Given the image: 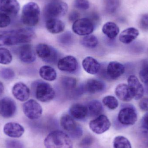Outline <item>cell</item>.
Here are the masks:
<instances>
[{
  "instance_id": "obj_1",
  "label": "cell",
  "mask_w": 148,
  "mask_h": 148,
  "mask_svg": "<svg viewBox=\"0 0 148 148\" xmlns=\"http://www.w3.org/2000/svg\"><path fill=\"white\" fill-rule=\"evenodd\" d=\"M34 31L30 28L0 32V47L26 44L34 37Z\"/></svg>"
},
{
  "instance_id": "obj_2",
  "label": "cell",
  "mask_w": 148,
  "mask_h": 148,
  "mask_svg": "<svg viewBox=\"0 0 148 148\" xmlns=\"http://www.w3.org/2000/svg\"><path fill=\"white\" fill-rule=\"evenodd\" d=\"M44 144L46 148H73L70 136L60 130H55L48 135Z\"/></svg>"
},
{
  "instance_id": "obj_3",
  "label": "cell",
  "mask_w": 148,
  "mask_h": 148,
  "mask_svg": "<svg viewBox=\"0 0 148 148\" xmlns=\"http://www.w3.org/2000/svg\"><path fill=\"white\" fill-rule=\"evenodd\" d=\"M40 13V7L36 3H27L23 7L21 16L23 23L29 27L35 26L39 22Z\"/></svg>"
},
{
  "instance_id": "obj_4",
  "label": "cell",
  "mask_w": 148,
  "mask_h": 148,
  "mask_svg": "<svg viewBox=\"0 0 148 148\" xmlns=\"http://www.w3.org/2000/svg\"><path fill=\"white\" fill-rule=\"evenodd\" d=\"M68 9V5L65 2L52 1L47 3L44 7L43 15L47 20L51 18L59 19L66 14Z\"/></svg>"
},
{
  "instance_id": "obj_5",
  "label": "cell",
  "mask_w": 148,
  "mask_h": 148,
  "mask_svg": "<svg viewBox=\"0 0 148 148\" xmlns=\"http://www.w3.org/2000/svg\"><path fill=\"white\" fill-rule=\"evenodd\" d=\"M95 24L88 17L81 18L74 22L72 27L73 31L79 36L88 35L94 31Z\"/></svg>"
},
{
  "instance_id": "obj_6",
  "label": "cell",
  "mask_w": 148,
  "mask_h": 148,
  "mask_svg": "<svg viewBox=\"0 0 148 148\" xmlns=\"http://www.w3.org/2000/svg\"><path fill=\"white\" fill-rule=\"evenodd\" d=\"M36 97L40 101L48 102L54 99L55 91L47 83L41 82L37 84L35 91Z\"/></svg>"
},
{
  "instance_id": "obj_7",
  "label": "cell",
  "mask_w": 148,
  "mask_h": 148,
  "mask_svg": "<svg viewBox=\"0 0 148 148\" xmlns=\"http://www.w3.org/2000/svg\"><path fill=\"white\" fill-rule=\"evenodd\" d=\"M23 110L26 116L31 120L39 119L42 114L40 104L34 99L26 101L23 105Z\"/></svg>"
},
{
  "instance_id": "obj_8",
  "label": "cell",
  "mask_w": 148,
  "mask_h": 148,
  "mask_svg": "<svg viewBox=\"0 0 148 148\" xmlns=\"http://www.w3.org/2000/svg\"><path fill=\"white\" fill-rule=\"evenodd\" d=\"M138 119L137 113L134 108L127 107L123 108L119 111L118 121L124 126H131L135 124Z\"/></svg>"
},
{
  "instance_id": "obj_9",
  "label": "cell",
  "mask_w": 148,
  "mask_h": 148,
  "mask_svg": "<svg viewBox=\"0 0 148 148\" xmlns=\"http://www.w3.org/2000/svg\"><path fill=\"white\" fill-rule=\"evenodd\" d=\"M111 126L109 119L105 115L101 114L89 123L90 129L95 134H101L108 131Z\"/></svg>"
},
{
  "instance_id": "obj_10",
  "label": "cell",
  "mask_w": 148,
  "mask_h": 148,
  "mask_svg": "<svg viewBox=\"0 0 148 148\" xmlns=\"http://www.w3.org/2000/svg\"><path fill=\"white\" fill-rule=\"evenodd\" d=\"M16 110V104L12 98L5 97L0 100V115L2 117H12L14 115Z\"/></svg>"
},
{
  "instance_id": "obj_11",
  "label": "cell",
  "mask_w": 148,
  "mask_h": 148,
  "mask_svg": "<svg viewBox=\"0 0 148 148\" xmlns=\"http://www.w3.org/2000/svg\"><path fill=\"white\" fill-rule=\"evenodd\" d=\"M127 82L133 98L136 100L142 98L144 94V88L138 77L134 75H131L129 77Z\"/></svg>"
},
{
  "instance_id": "obj_12",
  "label": "cell",
  "mask_w": 148,
  "mask_h": 148,
  "mask_svg": "<svg viewBox=\"0 0 148 148\" xmlns=\"http://www.w3.org/2000/svg\"><path fill=\"white\" fill-rule=\"evenodd\" d=\"M36 52L38 57L46 62H52L57 58L56 53L53 49L45 43L38 44L36 46Z\"/></svg>"
},
{
  "instance_id": "obj_13",
  "label": "cell",
  "mask_w": 148,
  "mask_h": 148,
  "mask_svg": "<svg viewBox=\"0 0 148 148\" xmlns=\"http://www.w3.org/2000/svg\"><path fill=\"white\" fill-rule=\"evenodd\" d=\"M78 66L77 60L73 56H67L62 58L58 62L59 70L66 73H73Z\"/></svg>"
},
{
  "instance_id": "obj_14",
  "label": "cell",
  "mask_w": 148,
  "mask_h": 148,
  "mask_svg": "<svg viewBox=\"0 0 148 148\" xmlns=\"http://www.w3.org/2000/svg\"><path fill=\"white\" fill-rule=\"evenodd\" d=\"M20 10V3L17 0H0V12L8 15L15 16Z\"/></svg>"
},
{
  "instance_id": "obj_15",
  "label": "cell",
  "mask_w": 148,
  "mask_h": 148,
  "mask_svg": "<svg viewBox=\"0 0 148 148\" xmlns=\"http://www.w3.org/2000/svg\"><path fill=\"white\" fill-rule=\"evenodd\" d=\"M12 94L18 101L24 102L27 101L30 95V90L28 87L23 82L16 83L13 86Z\"/></svg>"
},
{
  "instance_id": "obj_16",
  "label": "cell",
  "mask_w": 148,
  "mask_h": 148,
  "mask_svg": "<svg viewBox=\"0 0 148 148\" xmlns=\"http://www.w3.org/2000/svg\"><path fill=\"white\" fill-rule=\"evenodd\" d=\"M19 57L23 62L31 63L36 60V55L32 46L30 44H26L19 49Z\"/></svg>"
},
{
  "instance_id": "obj_17",
  "label": "cell",
  "mask_w": 148,
  "mask_h": 148,
  "mask_svg": "<svg viewBox=\"0 0 148 148\" xmlns=\"http://www.w3.org/2000/svg\"><path fill=\"white\" fill-rule=\"evenodd\" d=\"M24 127L16 123H8L3 127L4 134L11 138H20L24 134Z\"/></svg>"
},
{
  "instance_id": "obj_18",
  "label": "cell",
  "mask_w": 148,
  "mask_h": 148,
  "mask_svg": "<svg viewBox=\"0 0 148 148\" xmlns=\"http://www.w3.org/2000/svg\"><path fill=\"white\" fill-rule=\"evenodd\" d=\"M125 66L118 62H111L107 69V73L109 77L112 79H116L125 73Z\"/></svg>"
},
{
  "instance_id": "obj_19",
  "label": "cell",
  "mask_w": 148,
  "mask_h": 148,
  "mask_svg": "<svg viewBox=\"0 0 148 148\" xmlns=\"http://www.w3.org/2000/svg\"><path fill=\"white\" fill-rule=\"evenodd\" d=\"M82 65L84 71L90 75L98 73L101 69L100 63L91 56H88L84 58L83 60Z\"/></svg>"
},
{
  "instance_id": "obj_20",
  "label": "cell",
  "mask_w": 148,
  "mask_h": 148,
  "mask_svg": "<svg viewBox=\"0 0 148 148\" xmlns=\"http://www.w3.org/2000/svg\"><path fill=\"white\" fill-rule=\"evenodd\" d=\"M139 30L134 27H129L124 29L119 36L120 41L124 44H128L134 41L139 36Z\"/></svg>"
},
{
  "instance_id": "obj_21",
  "label": "cell",
  "mask_w": 148,
  "mask_h": 148,
  "mask_svg": "<svg viewBox=\"0 0 148 148\" xmlns=\"http://www.w3.org/2000/svg\"><path fill=\"white\" fill-rule=\"evenodd\" d=\"M46 27L49 33L58 34L62 33L65 29V23L59 19L51 18L47 20Z\"/></svg>"
},
{
  "instance_id": "obj_22",
  "label": "cell",
  "mask_w": 148,
  "mask_h": 148,
  "mask_svg": "<svg viewBox=\"0 0 148 148\" xmlns=\"http://www.w3.org/2000/svg\"><path fill=\"white\" fill-rule=\"evenodd\" d=\"M115 93L116 97L123 101L129 102L133 99L128 85L126 84H118L116 88Z\"/></svg>"
},
{
  "instance_id": "obj_23",
  "label": "cell",
  "mask_w": 148,
  "mask_h": 148,
  "mask_svg": "<svg viewBox=\"0 0 148 148\" xmlns=\"http://www.w3.org/2000/svg\"><path fill=\"white\" fill-rule=\"evenodd\" d=\"M69 112L73 118L79 120L84 119L88 114L87 106L79 103L73 104L69 109Z\"/></svg>"
},
{
  "instance_id": "obj_24",
  "label": "cell",
  "mask_w": 148,
  "mask_h": 148,
  "mask_svg": "<svg viewBox=\"0 0 148 148\" xmlns=\"http://www.w3.org/2000/svg\"><path fill=\"white\" fill-rule=\"evenodd\" d=\"M61 127L70 135L73 132L79 125L75 121L73 118L69 115L65 114L62 116L60 120Z\"/></svg>"
},
{
  "instance_id": "obj_25",
  "label": "cell",
  "mask_w": 148,
  "mask_h": 148,
  "mask_svg": "<svg viewBox=\"0 0 148 148\" xmlns=\"http://www.w3.org/2000/svg\"><path fill=\"white\" fill-rule=\"evenodd\" d=\"M105 88L104 83L99 80L90 79L88 80L85 85L86 91L91 94H95L102 91Z\"/></svg>"
},
{
  "instance_id": "obj_26",
  "label": "cell",
  "mask_w": 148,
  "mask_h": 148,
  "mask_svg": "<svg viewBox=\"0 0 148 148\" xmlns=\"http://www.w3.org/2000/svg\"><path fill=\"white\" fill-rule=\"evenodd\" d=\"M102 32L108 38L114 39L119 34L120 28L114 23L108 22L103 25Z\"/></svg>"
},
{
  "instance_id": "obj_27",
  "label": "cell",
  "mask_w": 148,
  "mask_h": 148,
  "mask_svg": "<svg viewBox=\"0 0 148 148\" xmlns=\"http://www.w3.org/2000/svg\"><path fill=\"white\" fill-rule=\"evenodd\" d=\"M39 74L46 81L53 82L57 78V73L54 69L49 66H42L39 70Z\"/></svg>"
},
{
  "instance_id": "obj_28",
  "label": "cell",
  "mask_w": 148,
  "mask_h": 148,
  "mask_svg": "<svg viewBox=\"0 0 148 148\" xmlns=\"http://www.w3.org/2000/svg\"><path fill=\"white\" fill-rule=\"evenodd\" d=\"M88 113L91 116H98L102 113L103 107L101 103L98 100H94L89 101L87 106Z\"/></svg>"
},
{
  "instance_id": "obj_29",
  "label": "cell",
  "mask_w": 148,
  "mask_h": 148,
  "mask_svg": "<svg viewBox=\"0 0 148 148\" xmlns=\"http://www.w3.org/2000/svg\"><path fill=\"white\" fill-rule=\"evenodd\" d=\"M81 44L85 47L94 48L98 43V40L96 36L93 35H88L84 36L81 41Z\"/></svg>"
},
{
  "instance_id": "obj_30",
  "label": "cell",
  "mask_w": 148,
  "mask_h": 148,
  "mask_svg": "<svg viewBox=\"0 0 148 148\" xmlns=\"http://www.w3.org/2000/svg\"><path fill=\"white\" fill-rule=\"evenodd\" d=\"M114 148H132L131 143L127 138L122 136L115 137L113 141Z\"/></svg>"
},
{
  "instance_id": "obj_31",
  "label": "cell",
  "mask_w": 148,
  "mask_h": 148,
  "mask_svg": "<svg viewBox=\"0 0 148 148\" xmlns=\"http://www.w3.org/2000/svg\"><path fill=\"white\" fill-rule=\"evenodd\" d=\"M13 56L9 50L5 48L0 47V64L8 65L11 63Z\"/></svg>"
},
{
  "instance_id": "obj_32",
  "label": "cell",
  "mask_w": 148,
  "mask_h": 148,
  "mask_svg": "<svg viewBox=\"0 0 148 148\" xmlns=\"http://www.w3.org/2000/svg\"><path fill=\"white\" fill-rule=\"evenodd\" d=\"M102 102L108 108L112 110H115L119 106V102L116 98L113 96H107L103 98Z\"/></svg>"
},
{
  "instance_id": "obj_33",
  "label": "cell",
  "mask_w": 148,
  "mask_h": 148,
  "mask_svg": "<svg viewBox=\"0 0 148 148\" xmlns=\"http://www.w3.org/2000/svg\"><path fill=\"white\" fill-rule=\"evenodd\" d=\"M61 84L64 88L71 90L74 89L76 87L77 81L73 77L66 76L62 78Z\"/></svg>"
},
{
  "instance_id": "obj_34",
  "label": "cell",
  "mask_w": 148,
  "mask_h": 148,
  "mask_svg": "<svg viewBox=\"0 0 148 148\" xmlns=\"http://www.w3.org/2000/svg\"><path fill=\"white\" fill-rule=\"evenodd\" d=\"M120 4V0H105V9L108 13L113 14L117 10Z\"/></svg>"
},
{
  "instance_id": "obj_35",
  "label": "cell",
  "mask_w": 148,
  "mask_h": 148,
  "mask_svg": "<svg viewBox=\"0 0 148 148\" xmlns=\"http://www.w3.org/2000/svg\"><path fill=\"white\" fill-rule=\"evenodd\" d=\"M15 73L12 69L4 68L0 70V76L5 80H11L15 77Z\"/></svg>"
},
{
  "instance_id": "obj_36",
  "label": "cell",
  "mask_w": 148,
  "mask_h": 148,
  "mask_svg": "<svg viewBox=\"0 0 148 148\" xmlns=\"http://www.w3.org/2000/svg\"><path fill=\"white\" fill-rule=\"evenodd\" d=\"M74 6L75 8L81 10H86L90 8L88 0H75Z\"/></svg>"
},
{
  "instance_id": "obj_37",
  "label": "cell",
  "mask_w": 148,
  "mask_h": 148,
  "mask_svg": "<svg viewBox=\"0 0 148 148\" xmlns=\"http://www.w3.org/2000/svg\"><path fill=\"white\" fill-rule=\"evenodd\" d=\"M138 23L141 29L144 31H148V14L142 15L139 18Z\"/></svg>"
},
{
  "instance_id": "obj_38",
  "label": "cell",
  "mask_w": 148,
  "mask_h": 148,
  "mask_svg": "<svg viewBox=\"0 0 148 148\" xmlns=\"http://www.w3.org/2000/svg\"><path fill=\"white\" fill-rule=\"evenodd\" d=\"M11 20L8 15L0 12V28L8 27L10 24Z\"/></svg>"
},
{
  "instance_id": "obj_39",
  "label": "cell",
  "mask_w": 148,
  "mask_h": 148,
  "mask_svg": "<svg viewBox=\"0 0 148 148\" xmlns=\"http://www.w3.org/2000/svg\"><path fill=\"white\" fill-rule=\"evenodd\" d=\"M139 77L143 83L148 86V65L141 69L139 73Z\"/></svg>"
},
{
  "instance_id": "obj_40",
  "label": "cell",
  "mask_w": 148,
  "mask_h": 148,
  "mask_svg": "<svg viewBox=\"0 0 148 148\" xmlns=\"http://www.w3.org/2000/svg\"><path fill=\"white\" fill-rule=\"evenodd\" d=\"M6 148H23V144L21 141L15 140H8L6 141Z\"/></svg>"
},
{
  "instance_id": "obj_41",
  "label": "cell",
  "mask_w": 148,
  "mask_h": 148,
  "mask_svg": "<svg viewBox=\"0 0 148 148\" xmlns=\"http://www.w3.org/2000/svg\"><path fill=\"white\" fill-rule=\"evenodd\" d=\"M94 141V139L91 136H87L82 140L80 143L81 147H88L92 144Z\"/></svg>"
},
{
  "instance_id": "obj_42",
  "label": "cell",
  "mask_w": 148,
  "mask_h": 148,
  "mask_svg": "<svg viewBox=\"0 0 148 148\" xmlns=\"http://www.w3.org/2000/svg\"><path fill=\"white\" fill-rule=\"evenodd\" d=\"M140 109L143 111H148V97L141 98L139 103Z\"/></svg>"
},
{
  "instance_id": "obj_43",
  "label": "cell",
  "mask_w": 148,
  "mask_h": 148,
  "mask_svg": "<svg viewBox=\"0 0 148 148\" xmlns=\"http://www.w3.org/2000/svg\"><path fill=\"white\" fill-rule=\"evenodd\" d=\"M83 130L82 128L80 126L77 127V128L73 132L70 134V136L71 137L75 139H78L80 138L82 135Z\"/></svg>"
},
{
  "instance_id": "obj_44",
  "label": "cell",
  "mask_w": 148,
  "mask_h": 148,
  "mask_svg": "<svg viewBox=\"0 0 148 148\" xmlns=\"http://www.w3.org/2000/svg\"><path fill=\"white\" fill-rule=\"evenodd\" d=\"M79 17H80L79 13L75 10H73L70 12L69 16V19L70 22L74 23V22L79 19Z\"/></svg>"
},
{
  "instance_id": "obj_45",
  "label": "cell",
  "mask_w": 148,
  "mask_h": 148,
  "mask_svg": "<svg viewBox=\"0 0 148 148\" xmlns=\"http://www.w3.org/2000/svg\"><path fill=\"white\" fill-rule=\"evenodd\" d=\"M142 128L148 129V111L143 116L141 121Z\"/></svg>"
},
{
  "instance_id": "obj_46",
  "label": "cell",
  "mask_w": 148,
  "mask_h": 148,
  "mask_svg": "<svg viewBox=\"0 0 148 148\" xmlns=\"http://www.w3.org/2000/svg\"><path fill=\"white\" fill-rule=\"evenodd\" d=\"M72 38V35L69 32H66L65 34H63L60 37V40L63 42H68Z\"/></svg>"
},
{
  "instance_id": "obj_47",
  "label": "cell",
  "mask_w": 148,
  "mask_h": 148,
  "mask_svg": "<svg viewBox=\"0 0 148 148\" xmlns=\"http://www.w3.org/2000/svg\"><path fill=\"white\" fill-rule=\"evenodd\" d=\"M142 134L143 138L145 139V141L148 144V129L142 128Z\"/></svg>"
},
{
  "instance_id": "obj_48",
  "label": "cell",
  "mask_w": 148,
  "mask_h": 148,
  "mask_svg": "<svg viewBox=\"0 0 148 148\" xmlns=\"http://www.w3.org/2000/svg\"><path fill=\"white\" fill-rule=\"evenodd\" d=\"M4 91V86L2 83L0 82V95L3 94Z\"/></svg>"
}]
</instances>
